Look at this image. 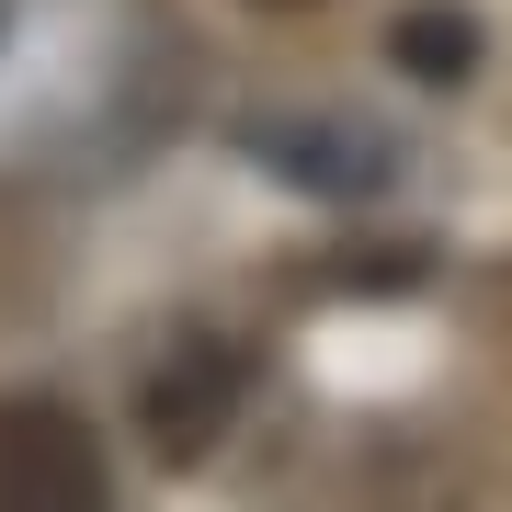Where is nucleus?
I'll return each mask as SVG.
<instances>
[{
  "label": "nucleus",
  "instance_id": "3",
  "mask_svg": "<svg viewBox=\"0 0 512 512\" xmlns=\"http://www.w3.org/2000/svg\"><path fill=\"white\" fill-rule=\"evenodd\" d=\"M399 69L456 80V69H467V23H456V12H410V23H399Z\"/></svg>",
  "mask_w": 512,
  "mask_h": 512
},
{
  "label": "nucleus",
  "instance_id": "1",
  "mask_svg": "<svg viewBox=\"0 0 512 512\" xmlns=\"http://www.w3.org/2000/svg\"><path fill=\"white\" fill-rule=\"evenodd\" d=\"M239 387H251V342H217V330H183L160 342V365L137 376V433L160 467L217 456V433L239 421Z\"/></svg>",
  "mask_w": 512,
  "mask_h": 512
},
{
  "label": "nucleus",
  "instance_id": "2",
  "mask_svg": "<svg viewBox=\"0 0 512 512\" xmlns=\"http://www.w3.org/2000/svg\"><path fill=\"white\" fill-rule=\"evenodd\" d=\"M0 512H114V467L80 410L0 399Z\"/></svg>",
  "mask_w": 512,
  "mask_h": 512
},
{
  "label": "nucleus",
  "instance_id": "4",
  "mask_svg": "<svg viewBox=\"0 0 512 512\" xmlns=\"http://www.w3.org/2000/svg\"><path fill=\"white\" fill-rule=\"evenodd\" d=\"M262 12H308V0H262Z\"/></svg>",
  "mask_w": 512,
  "mask_h": 512
}]
</instances>
